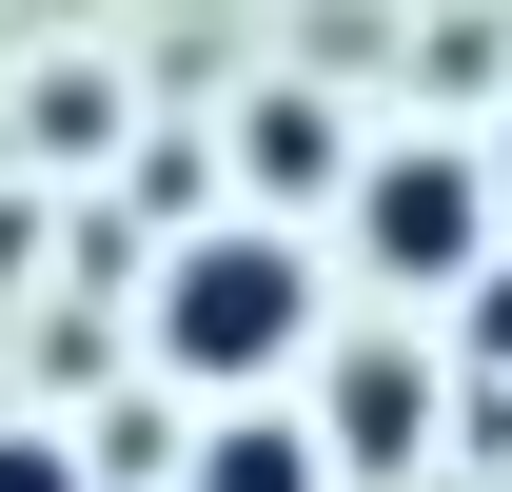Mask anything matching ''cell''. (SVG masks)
Listing matches in <instances>:
<instances>
[{
    "instance_id": "cell-6",
    "label": "cell",
    "mask_w": 512,
    "mask_h": 492,
    "mask_svg": "<svg viewBox=\"0 0 512 492\" xmlns=\"http://www.w3.org/2000/svg\"><path fill=\"white\" fill-rule=\"evenodd\" d=\"M493 197H512V138H493Z\"/></svg>"
},
{
    "instance_id": "cell-1",
    "label": "cell",
    "mask_w": 512,
    "mask_h": 492,
    "mask_svg": "<svg viewBox=\"0 0 512 492\" xmlns=\"http://www.w3.org/2000/svg\"><path fill=\"white\" fill-rule=\"evenodd\" d=\"M296 335H316V256L276 237V217H217V237H178V276H158V355H178L197 394H256Z\"/></svg>"
},
{
    "instance_id": "cell-4",
    "label": "cell",
    "mask_w": 512,
    "mask_h": 492,
    "mask_svg": "<svg viewBox=\"0 0 512 492\" xmlns=\"http://www.w3.org/2000/svg\"><path fill=\"white\" fill-rule=\"evenodd\" d=\"M0 492H79V453L60 433H0Z\"/></svg>"
},
{
    "instance_id": "cell-3",
    "label": "cell",
    "mask_w": 512,
    "mask_h": 492,
    "mask_svg": "<svg viewBox=\"0 0 512 492\" xmlns=\"http://www.w3.org/2000/svg\"><path fill=\"white\" fill-rule=\"evenodd\" d=\"M197 492H316V453H296V433H217V473Z\"/></svg>"
},
{
    "instance_id": "cell-2",
    "label": "cell",
    "mask_w": 512,
    "mask_h": 492,
    "mask_svg": "<svg viewBox=\"0 0 512 492\" xmlns=\"http://www.w3.org/2000/svg\"><path fill=\"white\" fill-rule=\"evenodd\" d=\"M355 237H375V276H473L493 256V158H434V138L375 158L355 178Z\"/></svg>"
},
{
    "instance_id": "cell-5",
    "label": "cell",
    "mask_w": 512,
    "mask_h": 492,
    "mask_svg": "<svg viewBox=\"0 0 512 492\" xmlns=\"http://www.w3.org/2000/svg\"><path fill=\"white\" fill-rule=\"evenodd\" d=\"M473 355H512V276H493V256H473Z\"/></svg>"
}]
</instances>
